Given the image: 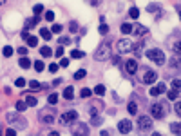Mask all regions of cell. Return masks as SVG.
Listing matches in <instances>:
<instances>
[{
  "label": "cell",
  "instance_id": "6da1fadb",
  "mask_svg": "<svg viewBox=\"0 0 181 136\" xmlns=\"http://www.w3.org/2000/svg\"><path fill=\"white\" fill-rule=\"evenodd\" d=\"M168 113V107L165 102H159V104H152L150 105V116H154L156 120H163Z\"/></svg>",
  "mask_w": 181,
  "mask_h": 136
},
{
  "label": "cell",
  "instance_id": "7a4b0ae2",
  "mask_svg": "<svg viewBox=\"0 0 181 136\" xmlns=\"http://www.w3.org/2000/svg\"><path fill=\"white\" fill-rule=\"evenodd\" d=\"M107 58H111V42H109V40L103 42V44H101V46L94 51V60L103 62V60H107Z\"/></svg>",
  "mask_w": 181,
  "mask_h": 136
},
{
  "label": "cell",
  "instance_id": "3957f363",
  "mask_svg": "<svg viewBox=\"0 0 181 136\" xmlns=\"http://www.w3.org/2000/svg\"><path fill=\"white\" fill-rule=\"evenodd\" d=\"M147 58H150V60L154 62V64H158V65H163L165 62V53L161 51V49H150V51H147Z\"/></svg>",
  "mask_w": 181,
  "mask_h": 136
},
{
  "label": "cell",
  "instance_id": "277c9868",
  "mask_svg": "<svg viewBox=\"0 0 181 136\" xmlns=\"http://www.w3.org/2000/svg\"><path fill=\"white\" fill-rule=\"evenodd\" d=\"M132 46L134 44L129 40V38H121V40H118V44H116V49H118V53H130L132 51Z\"/></svg>",
  "mask_w": 181,
  "mask_h": 136
},
{
  "label": "cell",
  "instance_id": "5b68a950",
  "mask_svg": "<svg viewBox=\"0 0 181 136\" xmlns=\"http://www.w3.org/2000/svg\"><path fill=\"white\" fill-rule=\"evenodd\" d=\"M76 120H78V113H76V111H67V113H63L60 116V123L62 125L72 123V122H76Z\"/></svg>",
  "mask_w": 181,
  "mask_h": 136
},
{
  "label": "cell",
  "instance_id": "8992f818",
  "mask_svg": "<svg viewBox=\"0 0 181 136\" xmlns=\"http://www.w3.org/2000/svg\"><path fill=\"white\" fill-rule=\"evenodd\" d=\"M138 123H140V129L143 131V133H149V131H152V118L150 116H140V120H138Z\"/></svg>",
  "mask_w": 181,
  "mask_h": 136
},
{
  "label": "cell",
  "instance_id": "52a82bcc",
  "mask_svg": "<svg viewBox=\"0 0 181 136\" xmlns=\"http://www.w3.org/2000/svg\"><path fill=\"white\" fill-rule=\"evenodd\" d=\"M71 134L72 136H89V127L85 123H78L71 129Z\"/></svg>",
  "mask_w": 181,
  "mask_h": 136
},
{
  "label": "cell",
  "instance_id": "ba28073f",
  "mask_svg": "<svg viewBox=\"0 0 181 136\" xmlns=\"http://www.w3.org/2000/svg\"><path fill=\"white\" fill-rule=\"evenodd\" d=\"M38 120L42 123H53L55 122V113L53 111H40L38 113Z\"/></svg>",
  "mask_w": 181,
  "mask_h": 136
},
{
  "label": "cell",
  "instance_id": "9c48e42d",
  "mask_svg": "<svg viewBox=\"0 0 181 136\" xmlns=\"http://www.w3.org/2000/svg\"><path fill=\"white\" fill-rule=\"evenodd\" d=\"M156 78H158V73H156V71L149 69V67L143 71V84H154Z\"/></svg>",
  "mask_w": 181,
  "mask_h": 136
},
{
  "label": "cell",
  "instance_id": "30bf717a",
  "mask_svg": "<svg viewBox=\"0 0 181 136\" xmlns=\"http://www.w3.org/2000/svg\"><path fill=\"white\" fill-rule=\"evenodd\" d=\"M118 131H120L121 134H129L130 131H132V122H130V120H120Z\"/></svg>",
  "mask_w": 181,
  "mask_h": 136
},
{
  "label": "cell",
  "instance_id": "8fae6325",
  "mask_svg": "<svg viewBox=\"0 0 181 136\" xmlns=\"http://www.w3.org/2000/svg\"><path fill=\"white\" fill-rule=\"evenodd\" d=\"M165 91H167V85H165V84H161V82H159V85L152 87V89H150L149 93H150V96H159V94H163Z\"/></svg>",
  "mask_w": 181,
  "mask_h": 136
},
{
  "label": "cell",
  "instance_id": "7c38bea8",
  "mask_svg": "<svg viewBox=\"0 0 181 136\" xmlns=\"http://www.w3.org/2000/svg\"><path fill=\"white\" fill-rule=\"evenodd\" d=\"M125 71L129 73V75H134V73L138 71V62H136V60H127V64H125Z\"/></svg>",
  "mask_w": 181,
  "mask_h": 136
},
{
  "label": "cell",
  "instance_id": "4fadbf2b",
  "mask_svg": "<svg viewBox=\"0 0 181 136\" xmlns=\"http://www.w3.org/2000/svg\"><path fill=\"white\" fill-rule=\"evenodd\" d=\"M147 33V27L141 26V24H136V26H132V31H130V35H136V36H143Z\"/></svg>",
  "mask_w": 181,
  "mask_h": 136
},
{
  "label": "cell",
  "instance_id": "5bb4252c",
  "mask_svg": "<svg viewBox=\"0 0 181 136\" xmlns=\"http://www.w3.org/2000/svg\"><path fill=\"white\" fill-rule=\"evenodd\" d=\"M18 65H20L22 69H29V67H31L33 64H31V60H29L27 56H22L20 60H18Z\"/></svg>",
  "mask_w": 181,
  "mask_h": 136
},
{
  "label": "cell",
  "instance_id": "9a60e30c",
  "mask_svg": "<svg viewBox=\"0 0 181 136\" xmlns=\"http://www.w3.org/2000/svg\"><path fill=\"white\" fill-rule=\"evenodd\" d=\"M38 22H40V15H35L31 20H27V22H26V29H31L33 26H36Z\"/></svg>",
  "mask_w": 181,
  "mask_h": 136
},
{
  "label": "cell",
  "instance_id": "2e32d148",
  "mask_svg": "<svg viewBox=\"0 0 181 136\" xmlns=\"http://www.w3.org/2000/svg\"><path fill=\"white\" fill-rule=\"evenodd\" d=\"M63 98H65V100H72V98H74V89H72V87H65V89H63Z\"/></svg>",
  "mask_w": 181,
  "mask_h": 136
},
{
  "label": "cell",
  "instance_id": "e0dca14e",
  "mask_svg": "<svg viewBox=\"0 0 181 136\" xmlns=\"http://www.w3.org/2000/svg\"><path fill=\"white\" fill-rule=\"evenodd\" d=\"M40 36L43 38V40H51V36H53L51 29H47V27H42V29H40Z\"/></svg>",
  "mask_w": 181,
  "mask_h": 136
},
{
  "label": "cell",
  "instance_id": "ac0fdd59",
  "mask_svg": "<svg viewBox=\"0 0 181 136\" xmlns=\"http://www.w3.org/2000/svg\"><path fill=\"white\" fill-rule=\"evenodd\" d=\"M71 58H74V60L85 58V53H84V51H80V49H72V51H71Z\"/></svg>",
  "mask_w": 181,
  "mask_h": 136
},
{
  "label": "cell",
  "instance_id": "d6986e66",
  "mask_svg": "<svg viewBox=\"0 0 181 136\" xmlns=\"http://www.w3.org/2000/svg\"><path fill=\"white\" fill-rule=\"evenodd\" d=\"M143 46H145V44H134V46H132V51L136 53V56H141V55H143Z\"/></svg>",
  "mask_w": 181,
  "mask_h": 136
},
{
  "label": "cell",
  "instance_id": "ffe728a7",
  "mask_svg": "<svg viewBox=\"0 0 181 136\" xmlns=\"http://www.w3.org/2000/svg\"><path fill=\"white\" fill-rule=\"evenodd\" d=\"M29 89H31V91H40L42 89V84H40V82H36V80H31V82H29Z\"/></svg>",
  "mask_w": 181,
  "mask_h": 136
},
{
  "label": "cell",
  "instance_id": "44dd1931",
  "mask_svg": "<svg viewBox=\"0 0 181 136\" xmlns=\"http://www.w3.org/2000/svg\"><path fill=\"white\" fill-rule=\"evenodd\" d=\"M127 111H129V114H130V116H134L136 113H138V105H136L134 102H130V104L127 105Z\"/></svg>",
  "mask_w": 181,
  "mask_h": 136
},
{
  "label": "cell",
  "instance_id": "7402d4cb",
  "mask_svg": "<svg viewBox=\"0 0 181 136\" xmlns=\"http://www.w3.org/2000/svg\"><path fill=\"white\" fill-rule=\"evenodd\" d=\"M101 122H103V116H101V114H92V118H91L92 125H100Z\"/></svg>",
  "mask_w": 181,
  "mask_h": 136
},
{
  "label": "cell",
  "instance_id": "603a6c76",
  "mask_svg": "<svg viewBox=\"0 0 181 136\" xmlns=\"http://www.w3.org/2000/svg\"><path fill=\"white\" fill-rule=\"evenodd\" d=\"M105 91H107V89H105V85H103V84H98V85L94 87V93H96L98 96H103V94H105Z\"/></svg>",
  "mask_w": 181,
  "mask_h": 136
},
{
  "label": "cell",
  "instance_id": "cb8c5ba5",
  "mask_svg": "<svg viewBox=\"0 0 181 136\" xmlns=\"http://www.w3.org/2000/svg\"><path fill=\"white\" fill-rule=\"evenodd\" d=\"M40 55H42L43 58H49V56H51V55H53V51H51V49H49V47H47V46H43V47H40Z\"/></svg>",
  "mask_w": 181,
  "mask_h": 136
},
{
  "label": "cell",
  "instance_id": "d4e9b609",
  "mask_svg": "<svg viewBox=\"0 0 181 136\" xmlns=\"http://www.w3.org/2000/svg\"><path fill=\"white\" fill-rule=\"evenodd\" d=\"M33 67H35V71H38V73H42L43 69H45V64H43L42 60H36L35 64H33Z\"/></svg>",
  "mask_w": 181,
  "mask_h": 136
},
{
  "label": "cell",
  "instance_id": "484cf974",
  "mask_svg": "<svg viewBox=\"0 0 181 136\" xmlns=\"http://www.w3.org/2000/svg\"><path fill=\"white\" fill-rule=\"evenodd\" d=\"M13 53H14V49H13L11 46H6V47H4V49H2V55L6 56V58H9V56H13Z\"/></svg>",
  "mask_w": 181,
  "mask_h": 136
},
{
  "label": "cell",
  "instance_id": "4316f807",
  "mask_svg": "<svg viewBox=\"0 0 181 136\" xmlns=\"http://www.w3.org/2000/svg\"><path fill=\"white\" fill-rule=\"evenodd\" d=\"M170 131H172V134H181V125H179V122H176V123H172L170 125Z\"/></svg>",
  "mask_w": 181,
  "mask_h": 136
},
{
  "label": "cell",
  "instance_id": "83f0119b",
  "mask_svg": "<svg viewBox=\"0 0 181 136\" xmlns=\"http://www.w3.org/2000/svg\"><path fill=\"white\" fill-rule=\"evenodd\" d=\"M26 109H27L26 100H18L16 102V111H18V113H22V111H26Z\"/></svg>",
  "mask_w": 181,
  "mask_h": 136
},
{
  "label": "cell",
  "instance_id": "f1b7e54d",
  "mask_svg": "<svg viewBox=\"0 0 181 136\" xmlns=\"http://www.w3.org/2000/svg\"><path fill=\"white\" fill-rule=\"evenodd\" d=\"M26 104H27V107H35V105L38 104V100L35 98V96H27V98H26Z\"/></svg>",
  "mask_w": 181,
  "mask_h": 136
},
{
  "label": "cell",
  "instance_id": "f546056e",
  "mask_svg": "<svg viewBox=\"0 0 181 136\" xmlns=\"http://www.w3.org/2000/svg\"><path fill=\"white\" fill-rule=\"evenodd\" d=\"M130 31H132V26H130V24H121V33H123V35H130Z\"/></svg>",
  "mask_w": 181,
  "mask_h": 136
},
{
  "label": "cell",
  "instance_id": "4dcf8cb0",
  "mask_svg": "<svg viewBox=\"0 0 181 136\" xmlns=\"http://www.w3.org/2000/svg\"><path fill=\"white\" fill-rule=\"evenodd\" d=\"M27 46H29V47H36V46H38V38H36V36H29V38H27Z\"/></svg>",
  "mask_w": 181,
  "mask_h": 136
},
{
  "label": "cell",
  "instance_id": "1f68e13d",
  "mask_svg": "<svg viewBox=\"0 0 181 136\" xmlns=\"http://www.w3.org/2000/svg\"><path fill=\"white\" fill-rule=\"evenodd\" d=\"M85 75H87L85 69H78V71L74 73V78H76V80H82V78H85Z\"/></svg>",
  "mask_w": 181,
  "mask_h": 136
},
{
  "label": "cell",
  "instance_id": "d6a6232c",
  "mask_svg": "<svg viewBox=\"0 0 181 136\" xmlns=\"http://www.w3.org/2000/svg\"><path fill=\"white\" fill-rule=\"evenodd\" d=\"M47 102H49V104H51V105H56V104H58V94H56V93L49 94V98H47Z\"/></svg>",
  "mask_w": 181,
  "mask_h": 136
},
{
  "label": "cell",
  "instance_id": "836d02e7",
  "mask_svg": "<svg viewBox=\"0 0 181 136\" xmlns=\"http://www.w3.org/2000/svg\"><path fill=\"white\" fill-rule=\"evenodd\" d=\"M129 15H130V18H138L140 17V9L138 7H130L129 9Z\"/></svg>",
  "mask_w": 181,
  "mask_h": 136
},
{
  "label": "cell",
  "instance_id": "e575fe53",
  "mask_svg": "<svg viewBox=\"0 0 181 136\" xmlns=\"http://www.w3.org/2000/svg\"><path fill=\"white\" fill-rule=\"evenodd\" d=\"M91 94H92V91H91V89H87V87H84V89L80 91V96H82V98H89Z\"/></svg>",
  "mask_w": 181,
  "mask_h": 136
},
{
  "label": "cell",
  "instance_id": "d590c367",
  "mask_svg": "<svg viewBox=\"0 0 181 136\" xmlns=\"http://www.w3.org/2000/svg\"><path fill=\"white\" fill-rule=\"evenodd\" d=\"M62 29H63V26H60V24H55V26L51 27V33H55V35H60Z\"/></svg>",
  "mask_w": 181,
  "mask_h": 136
},
{
  "label": "cell",
  "instance_id": "8d00e7d4",
  "mask_svg": "<svg viewBox=\"0 0 181 136\" xmlns=\"http://www.w3.org/2000/svg\"><path fill=\"white\" fill-rule=\"evenodd\" d=\"M170 65H172V67H176V69H179V55L172 56V60H170Z\"/></svg>",
  "mask_w": 181,
  "mask_h": 136
},
{
  "label": "cell",
  "instance_id": "74e56055",
  "mask_svg": "<svg viewBox=\"0 0 181 136\" xmlns=\"http://www.w3.org/2000/svg\"><path fill=\"white\" fill-rule=\"evenodd\" d=\"M98 31H100V35H107V33H109V26H107L105 22L100 24V29H98Z\"/></svg>",
  "mask_w": 181,
  "mask_h": 136
},
{
  "label": "cell",
  "instance_id": "f35d334b",
  "mask_svg": "<svg viewBox=\"0 0 181 136\" xmlns=\"http://www.w3.org/2000/svg\"><path fill=\"white\" fill-rule=\"evenodd\" d=\"M178 94H179V91L178 89H172V91H168V100H176V98H178Z\"/></svg>",
  "mask_w": 181,
  "mask_h": 136
},
{
  "label": "cell",
  "instance_id": "ab89813d",
  "mask_svg": "<svg viewBox=\"0 0 181 136\" xmlns=\"http://www.w3.org/2000/svg\"><path fill=\"white\" fill-rule=\"evenodd\" d=\"M43 18H45L47 22H53V20H55V13H53V11H45V15H43Z\"/></svg>",
  "mask_w": 181,
  "mask_h": 136
},
{
  "label": "cell",
  "instance_id": "60d3db41",
  "mask_svg": "<svg viewBox=\"0 0 181 136\" xmlns=\"http://www.w3.org/2000/svg\"><path fill=\"white\" fill-rule=\"evenodd\" d=\"M33 13H35V15H40V13H43V6H42V4H36V6L33 7Z\"/></svg>",
  "mask_w": 181,
  "mask_h": 136
},
{
  "label": "cell",
  "instance_id": "b9f144b4",
  "mask_svg": "<svg viewBox=\"0 0 181 136\" xmlns=\"http://www.w3.org/2000/svg\"><path fill=\"white\" fill-rule=\"evenodd\" d=\"M69 31H71V33H76V31H78V22L71 20V24H69Z\"/></svg>",
  "mask_w": 181,
  "mask_h": 136
},
{
  "label": "cell",
  "instance_id": "7bdbcfd3",
  "mask_svg": "<svg viewBox=\"0 0 181 136\" xmlns=\"http://www.w3.org/2000/svg\"><path fill=\"white\" fill-rule=\"evenodd\" d=\"M158 9H159V4H149V6H147V11H158Z\"/></svg>",
  "mask_w": 181,
  "mask_h": 136
},
{
  "label": "cell",
  "instance_id": "ee69618b",
  "mask_svg": "<svg viewBox=\"0 0 181 136\" xmlns=\"http://www.w3.org/2000/svg\"><path fill=\"white\" fill-rule=\"evenodd\" d=\"M16 51H18V55H22V56H26V55H27V47H26V46H22V47H18V49H16Z\"/></svg>",
  "mask_w": 181,
  "mask_h": 136
},
{
  "label": "cell",
  "instance_id": "f6af8a7d",
  "mask_svg": "<svg viewBox=\"0 0 181 136\" xmlns=\"http://www.w3.org/2000/svg\"><path fill=\"white\" fill-rule=\"evenodd\" d=\"M14 85H16V87H24V85H26V80H24V78H16Z\"/></svg>",
  "mask_w": 181,
  "mask_h": 136
},
{
  "label": "cell",
  "instance_id": "bcb514c9",
  "mask_svg": "<svg viewBox=\"0 0 181 136\" xmlns=\"http://www.w3.org/2000/svg\"><path fill=\"white\" fill-rule=\"evenodd\" d=\"M55 55H56V58H60V56L63 55V46H60V47H56V51H55Z\"/></svg>",
  "mask_w": 181,
  "mask_h": 136
},
{
  "label": "cell",
  "instance_id": "7dc6e473",
  "mask_svg": "<svg viewBox=\"0 0 181 136\" xmlns=\"http://www.w3.org/2000/svg\"><path fill=\"white\" fill-rule=\"evenodd\" d=\"M69 65V58H62L60 60V67H67Z\"/></svg>",
  "mask_w": 181,
  "mask_h": 136
},
{
  "label": "cell",
  "instance_id": "c3c4849f",
  "mask_svg": "<svg viewBox=\"0 0 181 136\" xmlns=\"http://www.w3.org/2000/svg\"><path fill=\"white\" fill-rule=\"evenodd\" d=\"M179 85H181V82H179V78H176V80L172 82V87H174V89H178V91H179Z\"/></svg>",
  "mask_w": 181,
  "mask_h": 136
},
{
  "label": "cell",
  "instance_id": "681fc988",
  "mask_svg": "<svg viewBox=\"0 0 181 136\" xmlns=\"http://www.w3.org/2000/svg\"><path fill=\"white\" fill-rule=\"evenodd\" d=\"M49 71H51V73H56V71H58V64H51V65H49Z\"/></svg>",
  "mask_w": 181,
  "mask_h": 136
},
{
  "label": "cell",
  "instance_id": "f907efd6",
  "mask_svg": "<svg viewBox=\"0 0 181 136\" xmlns=\"http://www.w3.org/2000/svg\"><path fill=\"white\" fill-rule=\"evenodd\" d=\"M29 36H31V35H29V31H27V29H24V31H22V38H24V40H27Z\"/></svg>",
  "mask_w": 181,
  "mask_h": 136
},
{
  "label": "cell",
  "instance_id": "816d5d0a",
  "mask_svg": "<svg viewBox=\"0 0 181 136\" xmlns=\"http://www.w3.org/2000/svg\"><path fill=\"white\" fill-rule=\"evenodd\" d=\"M60 44L62 46H67V44H71V40L69 38H60Z\"/></svg>",
  "mask_w": 181,
  "mask_h": 136
},
{
  "label": "cell",
  "instance_id": "f5cc1de1",
  "mask_svg": "<svg viewBox=\"0 0 181 136\" xmlns=\"http://www.w3.org/2000/svg\"><path fill=\"white\" fill-rule=\"evenodd\" d=\"M14 134H16V131H13V129H7L6 131V136H14Z\"/></svg>",
  "mask_w": 181,
  "mask_h": 136
},
{
  "label": "cell",
  "instance_id": "db71d44e",
  "mask_svg": "<svg viewBox=\"0 0 181 136\" xmlns=\"http://www.w3.org/2000/svg\"><path fill=\"white\" fill-rule=\"evenodd\" d=\"M172 49L176 51V55H179V44H178V42H176L174 46H172Z\"/></svg>",
  "mask_w": 181,
  "mask_h": 136
},
{
  "label": "cell",
  "instance_id": "11a10c76",
  "mask_svg": "<svg viewBox=\"0 0 181 136\" xmlns=\"http://www.w3.org/2000/svg\"><path fill=\"white\" fill-rule=\"evenodd\" d=\"M176 113H181V104H179V102H176Z\"/></svg>",
  "mask_w": 181,
  "mask_h": 136
},
{
  "label": "cell",
  "instance_id": "9f6ffc18",
  "mask_svg": "<svg viewBox=\"0 0 181 136\" xmlns=\"http://www.w3.org/2000/svg\"><path fill=\"white\" fill-rule=\"evenodd\" d=\"M112 62H114V65H120V62H121V60H120L118 56H116V58H112Z\"/></svg>",
  "mask_w": 181,
  "mask_h": 136
},
{
  "label": "cell",
  "instance_id": "6f0895ef",
  "mask_svg": "<svg viewBox=\"0 0 181 136\" xmlns=\"http://www.w3.org/2000/svg\"><path fill=\"white\" fill-rule=\"evenodd\" d=\"M89 2L92 4V6H98V4H100V2H101V0H89Z\"/></svg>",
  "mask_w": 181,
  "mask_h": 136
}]
</instances>
